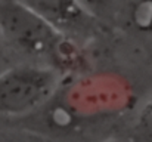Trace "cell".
I'll use <instances>...</instances> for the list:
<instances>
[{
    "instance_id": "cell-2",
    "label": "cell",
    "mask_w": 152,
    "mask_h": 142,
    "mask_svg": "<svg viewBox=\"0 0 152 142\" xmlns=\"http://www.w3.org/2000/svg\"><path fill=\"white\" fill-rule=\"evenodd\" d=\"M0 34L15 64H30L68 76L89 64V49L59 34L16 0H0Z\"/></svg>"
},
{
    "instance_id": "cell-5",
    "label": "cell",
    "mask_w": 152,
    "mask_h": 142,
    "mask_svg": "<svg viewBox=\"0 0 152 142\" xmlns=\"http://www.w3.org/2000/svg\"><path fill=\"white\" fill-rule=\"evenodd\" d=\"M117 31L142 49L152 47V0H124Z\"/></svg>"
},
{
    "instance_id": "cell-4",
    "label": "cell",
    "mask_w": 152,
    "mask_h": 142,
    "mask_svg": "<svg viewBox=\"0 0 152 142\" xmlns=\"http://www.w3.org/2000/svg\"><path fill=\"white\" fill-rule=\"evenodd\" d=\"M40 16L64 37L83 47L90 46L109 33L90 18L75 0H16Z\"/></svg>"
},
{
    "instance_id": "cell-7",
    "label": "cell",
    "mask_w": 152,
    "mask_h": 142,
    "mask_svg": "<svg viewBox=\"0 0 152 142\" xmlns=\"http://www.w3.org/2000/svg\"><path fill=\"white\" fill-rule=\"evenodd\" d=\"M0 142H49L42 135L15 123L0 118Z\"/></svg>"
},
{
    "instance_id": "cell-3",
    "label": "cell",
    "mask_w": 152,
    "mask_h": 142,
    "mask_svg": "<svg viewBox=\"0 0 152 142\" xmlns=\"http://www.w3.org/2000/svg\"><path fill=\"white\" fill-rule=\"evenodd\" d=\"M58 71L30 65L13 64L0 74V118L22 120L46 105L61 80Z\"/></svg>"
},
{
    "instance_id": "cell-10",
    "label": "cell",
    "mask_w": 152,
    "mask_h": 142,
    "mask_svg": "<svg viewBox=\"0 0 152 142\" xmlns=\"http://www.w3.org/2000/svg\"><path fill=\"white\" fill-rule=\"evenodd\" d=\"M143 50H145V53H146V56H148V59H149V62H151V65H152V47H146Z\"/></svg>"
},
{
    "instance_id": "cell-11",
    "label": "cell",
    "mask_w": 152,
    "mask_h": 142,
    "mask_svg": "<svg viewBox=\"0 0 152 142\" xmlns=\"http://www.w3.org/2000/svg\"><path fill=\"white\" fill-rule=\"evenodd\" d=\"M109 142H133V141H130V139L124 138V139H117V141H109Z\"/></svg>"
},
{
    "instance_id": "cell-1",
    "label": "cell",
    "mask_w": 152,
    "mask_h": 142,
    "mask_svg": "<svg viewBox=\"0 0 152 142\" xmlns=\"http://www.w3.org/2000/svg\"><path fill=\"white\" fill-rule=\"evenodd\" d=\"M89 49V64L65 76L37 113L15 123L49 142L127 138L152 95V65L139 45L109 31Z\"/></svg>"
},
{
    "instance_id": "cell-6",
    "label": "cell",
    "mask_w": 152,
    "mask_h": 142,
    "mask_svg": "<svg viewBox=\"0 0 152 142\" xmlns=\"http://www.w3.org/2000/svg\"><path fill=\"white\" fill-rule=\"evenodd\" d=\"M75 3L102 27L117 31L124 0H75Z\"/></svg>"
},
{
    "instance_id": "cell-9",
    "label": "cell",
    "mask_w": 152,
    "mask_h": 142,
    "mask_svg": "<svg viewBox=\"0 0 152 142\" xmlns=\"http://www.w3.org/2000/svg\"><path fill=\"white\" fill-rule=\"evenodd\" d=\"M13 64L15 62H13V59H12L9 50H7V46H6L1 34H0V74L3 71H6L9 67H12Z\"/></svg>"
},
{
    "instance_id": "cell-8",
    "label": "cell",
    "mask_w": 152,
    "mask_h": 142,
    "mask_svg": "<svg viewBox=\"0 0 152 142\" xmlns=\"http://www.w3.org/2000/svg\"><path fill=\"white\" fill-rule=\"evenodd\" d=\"M127 139L133 142H152V95L134 120Z\"/></svg>"
}]
</instances>
